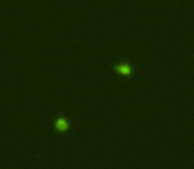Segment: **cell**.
<instances>
[{
    "mask_svg": "<svg viewBox=\"0 0 194 169\" xmlns=\"http://www.w3.org/2000/svg\"><path fill=\"white\" fill-rule=\"evenodd\" d=\"M115 70L119 71L120 74H124V75H129L131 71H132V67L128 62H123L119 63V65H115Z\"/></svg>",
    "mask_w": 194,
    "mask_h": 169,
    "instance_id": "obj_1",
    "label": "cell"
}]
</instances>
